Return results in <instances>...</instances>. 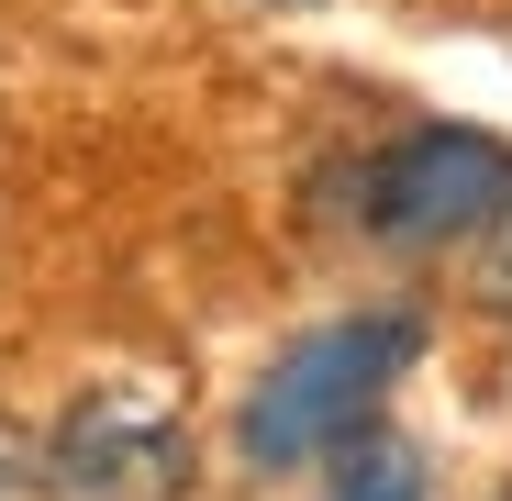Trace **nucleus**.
I'll return each mask as SVG.
<instances>
[{"instance_id":"obj_6","label":"nucleus","mask_w":512,"mask_h":501,"mask_svg":"<svg viewBox=\"0 0 512 501\" xmlns=\"http://www.w3.org/2000/svg\"><path fill=\"white\" fill-rule=\"evenodd\" d=\"M479 501H512V479H501V490H479Z\"/></svg>"},{"instance_id":"obj_2","label":"nucleus","mask_w":512,"mask_h":501,"mask_svg":"<svg viewBox=\"0 0 512 501\" xmlns=\"http://www.w3.org/2000/svg\"><path fill=\"white\" fill-rule=\"evenodd\" d=\"M334 201L368 245L390 257H435V245H468L490 223H512V145L479 123H412L379 156L334 167Z\"/></svg>"},{"instance_id":"obj_5","label":"nucleus","mask_w":512,"mask_h":501,"mask_svg":"<svg viewBox=\"0 0 512 501\" xmlns=\"http://www.w3.org/2000/svg\"><path fill=\"white\" fill-rule=\"evenodd\" d=\"M256 12H301V0H256Z\"/></svg>"},{"instance_id":"obj_4","label":"nucleus","mask_w":512,"mask_h":501,"mask_svg":"<svg viewBox=\"0 0 512 501\" xmlns=\"http://www.w3.org/2000/svg\"><path fill=\"white\" fill-rule=\"evenodd\" d=\"M312 501H435V457H423L412 435H390V424H368L357 446L323 457V490Z\"/></svg>"},{"instance_id":"obj_1","label":"nucleus","mask_w":512,"mask_h":501,"mask_svg":"<svg viewBox=\"0 0 512 501\" xmlns=\"http://www.w3.org/2000/svg\"><path fill=\"white\" fill-rule=\"evenodd\" d=\"M423 301H379V312H334L312 334L256 368L245 412H234V457L256 479H290V468H323L334 446H357L379 424V401L401 390V368L423 357Z\"/></svg>"},{"instance_id":"obj_3","label":"nucleus","mask_w":512,"mask_h":501,"mask_svg":"<svg viewBox=\"0 0 512 501\" xmlns=\"http://www.w3.org/2000/svg\"><path fill=\"white\" fill-rule=\"evenodd\" d=\"M201 435L167 390L101 379L34 435V501H190Z\"/></svg>"}]
</instances>
